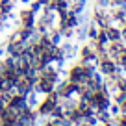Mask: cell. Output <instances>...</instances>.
<instances>
[]
</instances>
